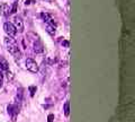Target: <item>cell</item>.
I'll list each match as a JSON object with an SVG mask.
<instances>
[{
    "mask_svg": "<svg viewBox=\"0 0 135 122\" xmlns=\"http://www.w3.org/2000/svg\"><path fill=\"white\" fill-rule=\"evenodd\" d=\"M5 45L7 48V50L8 52L10 53L11 56L15 57V59H20L21 58V52L19 51L18 49V44H17V42H16L15 39H12V37H5Z\"/></svg>",
    "mask_w": 135,
    "mask_h": 122,
    "instance_id": "obj_1",
    "label": "cell"
},
{
    "mask_svg": "<svg viewBox=\"0 0 135 122\" xmlns=\"http://www.w3.org/2000/svg\"><path fill=\"white\" fill-rule=\"evenodd\" d=\"M4 30H5V32L9 35V37L15 36L16 33H17L15 26L12 25V23H10V22H6L5 24H4Z\"/></svg>",
    "mask_w": 135,
    "mask_h": 122,
    "instance_id": "obj_2",
    "label": "cell"
},
{
    "mask_svg": "<svg viewBox=\"0 0 135 122\" xmlns=\"http://www.w3.org/2000/svg\"><path fill=\"white\" fill-rule=\"evenodd\" d=\"M26 68L27 70H29L31 72H37L38 71V66H37L36 61H34L31 58H28L26 60Z\"/></svg>",
    "mask_w": 135,
    "mask_h": 122,
    "instance_id": "obj_3",
    "label": "cell"
},
{
    "mask_svg": "<svg viewBox=\"0 0 135 122\" xmlns=\"http://www.w3.org/2000/svg\"><path fill=\"white\" fill-rule=\"evenodd\" d=\"M7 110H8V113L12 117V120L15 121L16 115H17L18 112H19V107H18V105H16V104H10V105H8Z\"/></svg>",
    "mask_w": 135,
    "mask_h": 122,
    "instance_id": "obj_4",
    "label": "cell"
},
{
    "mask_svg": "<svg viewBox=\"0 0 135 122\" xmlns=\"http://www.w3.org/2000/svg\"><path fill=\"white\" fill-rule=\"evenodd\" d=\"M12 25L15 26L16 30H18V32H23L24 30V22H23V19H21L20 17H17L16 16L15 18H14V24Z\"/></svg>",
    "mask_w": 135,
    "mask_h": 122,
    "instance_id": "obj_5",
    "label": "cell"
},
{
    "mask_svg": "<svg viewBox=\"0 0 135 122\" xmlns=\"http://www.w3.org/2000/svg\"><path fill=\"white\" fill-rule=\"evenodd\" d=\"M0 13H1V15L2 16L8 17L9 14H10V8H9V6L7 5V4H2V5L0 6Z\"/></svg>",
    "mask_w": 135,
    "mask_h": 122,
    "instance_id": "obj_6",
    "label": "cell"
},
{
    "mask_svg": "<svg viewBox=\"0 0 135 122\" xmlns=\"http://www.w3.org/2000/svg\"><path fill=\"white\" fill-rule=\"evenodd\" d=\"M46 32L50 34V35L54 36V35H55V26H52V25L46 24Z\"/></svg>",
    "mask_w": 135,
    "mask_h": 122,
    "instance_id": "obj_7",
    "label": "cell"
},
{
    "mask_svg": "<svg viewBox=\"0 0 135 122\" xmlns=\"http://www.w3.org/2000/svg\"><path fill=\"white\" fill-rule=\"evenodd\" d=\"M34 51H35L36 53H41V52H43V45H42L40 42H37V43L34 44Z\"/></svg>",
    "mask_w": 135,
    "mask_h": 122,
    "instance_id": "obj_8",
    "label": "cell"
},
{
    "mask_svg": "<svg viewBox=\"0 0 135 122\" xmlns=\"http://www.w3.org/2000/svg\"><path fill=\"white\" fill-rule=\"evenodd\" d=\"M64 114H65V117H69V114H70V103L69 102L64 103Z\"/></svg>",
    "mask_w": 135,
    "mask_h": 122,
    "instance_id": "obj_9",
    "label": "cell"
},
{
    "mask_svg": "<svg viewBox=\"0 0 135 122\" xmlns=\"http://www.w3.org/2000/svg\"><path fill=\"white\" fill-rule=\"evenodd\" d=\"M9 69V67H8V65H7V62H1L0 61V70H8Z\"/></svg>",
    "mask_w": 135,
    "mask_h": 122,
    "instance_id": "obj_10",
    "label": "cell"
},
{
    "mask_svg": "<svg viewBox=\"0 0 135 122\" xmlns=\"http://www.w3.org/2000/svg\"><path fill=\"white\" fill-rule=\"evenodd\" d=\"M28 89H29V92H31V96L33 97L34 95H35V93H36V86H29L28 87Z\"/></svg>",
    "mask_w": 135,
    "mask_h": 122,
    "instance_id": "obj_11",
    "label": "cell"
},
{
    "mask_svg": "<svg viewBox=\"0 0 135 122\" xmlns=\"http://www.w3.org/2000/svg\"><path fill=\"white\" fill-rule=\"evenodd\" d=\"M17 8H18V2H14L12 8H11V10H10L11 14H16V13H17Z\"/></svg>",
    "mask_w": 135,
    "mask_h": 122,
    "instance_id": "obj_12",
    "label": "cell"
},
{
    "mask_svg": "<svg viewBox=\"0 0 135 122\" xmlns=\"http://www.w3.org/2000/svg\"><path fill=\"white\" fill-rule=\"evenodd\" d=\"M62 45L64 46V48H69V45H70V42L68 40H63L62 41Z\"/></svg>",
    "mask_w": 135,
    "mask_h": 122,
    "instance_id": "obj_13",
    "label": "cell"
},
{
    "mask_svg": "<svg viewBox=\"0 0 135 122\" xmlns=\"http://www.w3.org/2000/svg\"><path fill=\"white\" fill-rule=\"evenodd\" d=\"M53 120H54V114H48V117H47V122H53Z\"/></svg>",
    "mask_w": 135,
    "mask_h": 122,
    "instance_id": "obj_14",
    "label": "cell"
},
{
    "mask_svg": "<svg viewBox=\"0 0 135 122\" xmlns=\"http://www.w3.org/2000/svg\"><path fill=\"white\" fill-rule=\"evenodd\" d=\"M32 2H33V0H26V1H25V5H29V4H32Z\"/></svg>",
    "mask_w": 135,
    "mask_h": 122,
    "instance_id": "obj_15",
    "label": "cell"
},
{
    "mask_svg": "<svg viewBox=\"0 0 135 122\" xmlns=\"http://www.w3.org/2000/svg\"><path fill=\"white\" fill-rule=\"evenodd\" d=\"M2 87V75H0V88Z\"/></svg>",
    "mask_w": 135,
    "mask_h": 122,
    "instance_id": "obj_16",
    "label": "cell"
},
{
    "mask_svg": "<svg viewBox=\"0 0 135 122\" xmlns=\"http://www.w3.org/2000/svg\"><path fill=\"white\" fill-rule=\"evenodd\" d=\"M47 1H52V0H47Z\"/></svg>",
    "mask_w": 135,
    "mask_h": 122,
    "instance_id": "obj_17",
    "label": "cell"
}]
</instances>
